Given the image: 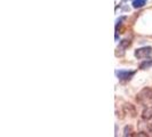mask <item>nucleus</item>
Here are the masks:
<instances>
[{
	"instance_id": "obj_5",
	"label": "nucleus",
	"mask_w": 152,
	"mask_h": 137,
	"mask_svg": "<svg viewBox=\"0 0 152 137\" xmlns=\"http://www.w3.org/2000/svg\"><path fill=\"white\" fill-rule=\"evenodd\" d=\"M146 2V0H133L132 5H133V8H141L143 7Z\"/></svg>"
},
{
	"instance_id": "obj_2",
	"label": "nucleus",
	"mask_w": 152,
	"mask_h": 137,
	"mask_svg": "<svg viewBox=\"0 0 152 137\" xmlns=\"http://www.w3.org/2000/svg\"><path fill=\"white\" fill-rule=\"evenodd\" d=\"M152 56V47H143L135 50V57L138 60L143 58H149Z\"/></svg>"
},
{
	"instance_id": "obj_4",
	"label": "nucleus",
	"mask_w": 152,
	"mask_h": 137,
	"mask_svg": "<svg viewBox=\"0 0 152 137\" xmlns=\"http://www.w3.org/2000/svg\"><path fill=\"white\" fill-rule=\"evenodd\" d=\"M142 117H143V119H145V120L152 119V107H146V110L143 111Z\"/></svg>"
},
{
	"instance_id": "obj_3",
	"label": "nucleus",
	"mask_w": 152,
	"mask_h": 137,
	"mask_svg": "<svg viewBox=\"0 0 152 137\" xmlns=\"http://www.w3.org/2000/svg\"><path fill=\"white\" fill-rule=\"evenodd\" d=\"M134 74H135L134 71H125V70L115 71V76L118 77L119 80H129Z\"/></svg>"
},
{
	"instance_id": "obj_6",
	"label": "nucleus",
	"mask_w": 152,
	"mask_h": 137,
	"mask_svg": "<svg viewBox=\"0 0 152 137\" xmlns=\"http://www.w3.org/2000/svg\"><path fill=\"white\" fill-rule=\"evenodd\" d=\"M152 66V60H146L144 61L143 63H141V65H140V68L141 70H145V68H149Z\"/></svg>"
},
{
	"instance_id": "obj_1",
	"label": "nucleus",
	"mask_w": 152,
	"mask_h": 137,
	"mask_svg": "<svg viewBox=\"0 0 152 137\" xmlns=\"http://www.w3.org/2000/svg\"><path fill=\"white\" fill-rule=\"evenodd\" d=\"M137 102L138 103H146L152 99V89L151 88H144L137 94Z\"/></svg>"
},
{
	"instance_id": "obj_7",
	"label": "nucleus",
	"mask_w": 152,
	"mask_h": 137,
	"mask_svg": "<svg viewBox=\"0 0 152 137\" xmlns=\"http://www.w3.org/2000/svg\"><path fill=\"white\" fill-rule=\"evenodd\" d=\"M130 44H132V42H130V40H127V39H126V40H122L118 48H120V49H126L127 47H129Z\"/></svg>"
}]
</instances>
